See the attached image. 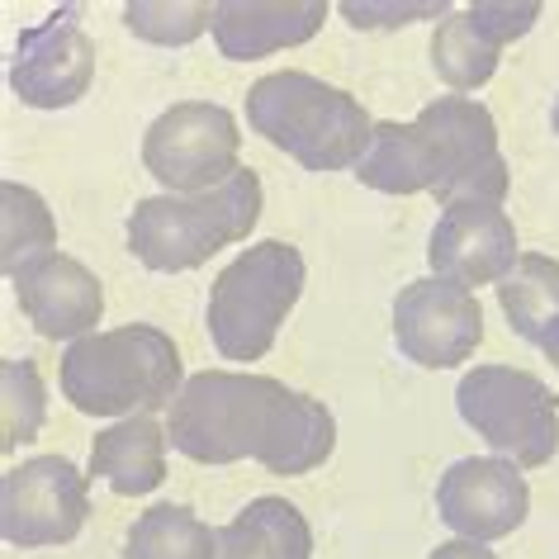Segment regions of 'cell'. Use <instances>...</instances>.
I'll return each instance as SVG.
<instances>
[{"label": "cell", "mask_w": 559, "mask_h": 559, "mask_svg": "<svg viewBox=\"0 0 559 559\" xmlns=\"http://www.w3.org/2000/svg\"><path fill=\"white\" fill-rule=\"evenodd\" d=\"M323 0H218L209 34L228 62H257L309 44L323 29Z\"/></svg>", "instance_id": "cell-15"}, {"label": "cell", "mask_w": 559, "mask_h": 559, "mask_svg": "<svg viewBox=\"0 0 559 559\" xmlns=\"http://www.w3.org/2000/svg\"><path fill=\"white\" fill-rule=\"evenodd\" d=\"M313 531L289 498H257L218 526L214 559H309Z\"/></svg>", "instance_id": "cell-17"}, {"label": "cell", "mask_w": 559, "mask_h": 559, "mask_svg": "<svg viewBox=\"0 0 559 559\" xmlns=\"http://www.w3.org/2000/svg\"><path fill=\"white\" fill-rule=\"evenodd\" d=\"M166 437L194 465L261 460L280 479L328 465L337 451V423L328 403L271 380V374L200 370L166 413Z\"/></svg>", "instance_id": "cell-1"}, {"label": "cell", "mask_w": 559, "mask_h": 559, "mask_svg": "<svg viewBox=\"0 0 559 559\" xmlns=\"http://www.w3.org/2000/svg\"><path fill=\"white\" fill-rule=\"evenodd\" d=\"M498 304L516 337L540 346L545 332L559 323V261L522 251L512 271L498 280Z\"/></svg>", "instance_id": "cell-19"}, {"label": "cell", "mask_w": 559, "mask_h": 559, "mask_svg": "<svg viewBox=\"0 0 559 559\" xmlns=\"http://www.w3.org/2000/svg\"><path fill=\"white\" fill-rule=\"evenodd\" d=\"M540 352H545V360H550V366L559 370V323L545 332V342H540Z\"/></svg>", "instance_id": "cell-28"}, {"label": "cell", "mask_w": 559, "mask_h": 559, "mask_svg": "<svg viewBox=\"0 0 559 559\" xmlns=\"http://www.w3.org/2000/svg\"><path fill=\"white\" fill-rule=\"evenodd\" d=\"M498 62H502V48L488 44L469 24V15H455L451 10V15L431 29V67H437V76L460 95L488 86Z\"/></svg>", "instance_id": "cell-22"}, {"label": "cell", "mask_w": 559, "mask_h": 559, "mask_svg": "<svg viewBox=\"0 0 559 559\" xmlns=\"http://www.w3.org/2000/svg\"><path fill=\"white\" fill-rule=\"evenodd\" d=\"M91 516V479L67 455H34L0 479V536L44 550L81 536Z\"/></svg>", "instance_id": "cell-9"}, {"label": "cell", "mask_w": 559, "mask_h": 559, "mask_svg": "<svg viewBox=\"0 0 559 559\" xmlns=\"http://www.w3.org/2000/svg\"><path fill=\"white\" fill-rule=\"evenodd\" d=\"M58 384L67 403L86 417H152L171 413V403L186 389V366H180L176 342L152 323H129L91 332L67 346Z\"/></svg>", "instance_id": "cell-2"}, {"label": "cell", "mask_w": 559, "mask_h": 559, "mask_svg": "<svg viewBox=\"0 0 559 559\" xmlns=\"http://www.w3.org/2000/svg\"><path fill=\"white\" fill-rule=\"evenodd\" d=\"M413 123L427 143L431 200L441 209H460V204L502 209L512 190V171L498 152V123L479 100L445 95V100H431Z\"/></svg>", "instance_id": "cell-7"}, {"label": "cell", "mask_w": 559, "mask_h": 559, "mask_svg": "<svg viewBox=\"0 0 559 559\" xmlns=\"http://www.w3.org/2000/svg\"><path fill=\"white\" fill-rule=\"evenodd\" d=\"M247 123L271 147L289 152L304 171H356L374 138V119L352 91L295 67L261 76L247 91Z\"/></svg>", "instance_id": "cell-3"}, {"label": "cell", "mask_w": 559, "mask_h": 559, "mask_svg": "<svg viewBox=\"0 0 559 559\" xmlns=\"http://www.w3.org/2000/svg\"><path fill=\"white\" fill-rule=\"evenodd\" d=\"M237 147L242 138L228 109L186 100L152 119L143 138V166L152 180H162L166 194H204L242 171Z\"/></svg>", "instance_id": "cell-8"}, {"label": "cell", "mask_w": 559, "mask_h": 559, "mask_svg": "<svg viewBox=\"0 0 559 559\" xmlns=\"http://www.w3.org/2000/svg\"><path fill=\"white\" fill-rule=\"evenodd\" d=\"M550 123H555V138H559V100H555V115H550Z\"/></svg>", "instance_id": "cell-29"}, {"label": "cell", "mask_w": 559, "mask_h": 559, "mask_svg": "<svg viewBox=\"0 0 559 559\" xmlns=\"http://www.w3.org/2000/svg\"><path fill=\"white\" fill-rule=\"evenodd\" d=\"M437 512L441 522L455 531L460 540H502L526 522L531 512V488L522 479V469L508 465L498 455H469L455 460L437 484Z\"/></svg>", "instance_id": "cell-11"}, {"label": "cell", "mask_w": 559, "mask_h": 559, "mask_svg": "<svg viewBox=\"0 0 559 559\" xmlns=\"http://www.w3.org/2000/svg\"><path fill=\"white\" fill-rule=\"evenodd\" d=\"M455 403L469 431L516 469H540L559 451V403L550 384L516 366H474L455 384Z\"/></svg>", "instance_id": "cell-6"}, {"label": "cell", "mask_w": 559, "mask_h": 559, "mask_svg": "<svg viewBox=\"0 0 559 559\" xmlns=\"http://www.w3.org/2000/svg\"><path fill=\"white\" fill-rule=\"evenodd\" d=\"M52 251H58V218H52L48 200L20 180H5L0 186V265L5 275L15 280Z\"/></svg>", "instance_id": "cell-20"}, {"label": "cell", "mask_w": 559, "mask_h": 559, "mask_svg": "<svg viewBox=\"0 0 559 559\" xmlns=\"http://www.w3.org/2000/svg\"><path fill=\"white\" fill-rule=\"evenodd\" d=\"M516 228L502 209L488 204H460L441 209L437 228L427 242V261L437 280H451L460 289L498 285L502 275L516 265Z\"/></svg>", "instance_id": "cell-13"}, {"label": "cell", "mask_w": 559, "mask_h": 559, "mask_svg": "<svg viewBox=\"0 0 559 559\" xmlns=\"http://www.w3.org/2000/svg\"><path fill=\"white\" fill-rule=\"evenodd\" d=\"M123 24L162 48H186L204 29H214V5L209 0H133L123 5Z\"/></svg>", "instance_id": "cell-24"}, {"label": "cell", "mask_w": 559, "mask_h": 559, "mask_svg": "<svg viewBox=\"0 0 559 559\" xmlns=\"http://www.w3.org/2000/svg\"><path fill=\"white\" fill-rule=\"evenodd\" d=\"M337 10L356 24V29H408L417 20L451 15L445 0H342Z\"/></svg>", "instance_id": "cell-25"}, {"label": "cell", "mask_w": 559, "mask_h": 559, "mask_svg": "<svg viewBox=\"0 0 559 559\" xmlns=\"http://www.w3.org/2000/svg\"><path fill=\"white\" fill-rule=\"evenodd\" d=\"M427 559H498V555L488 550V545H479V540H445Z\"/></svg>", "instance_id": "cell-27"}, {"label": "cell", "mask_w": 559, "mask_h": 559, "mask_svg": "<svg viewBox=\"0 0 559 559\" xmlns=\"http://www.w3.org/2000/svg\"><path fill=\"white\" fill-rule=\"evenodd\" d=\"M100 48L72 15H52L20 34L10 86L29 109H67L91 91Z\"/></svg>", "instance_id": "cell-12"}, {"label": "cell", "mask_w": 559, "mask_h": 559, "mask_svg": "<svg viewBox=\"0 0 559 559\" xmlns=\"http://www.w3.org/2000/svg\"><path fill=\"white\" fill-rule=\"evenodd\" d=\"M304 257L299 247L265 237L223 265L209 289V337L223 360H261L275 346L289 309L304 295Z\"/></svg>", "instance_id": "cell-5"}, {"label": "cell", "mask_w": 559, "mask_h": 559, "mask_svg": "<svg viewBox=\"0 0 559 559\" xmlns=\"http://www.w3.org/2000/svg\"><path fill=\"white\" fill-rule=\"evenodd\" d=\"M166 427L157 417H123L91 441V474L119 498H143L166 484Z\"/></svg>", "instance_id": "cell-16"}, {"label": "cell", "mask_w": 559, "mask_h": 559, "mask_svg": "<svg viewBox=\"0 0 559 559\" xmlns=\"http://www.w3.org/2000/svg\"><path fill=\"white\" fill-rule=\"evenodd\" d=\"M15 299L24 318L38 328V337L48 342H81L100 328L105 313V285L95 280L91 265H81L67 251L34 261L29 271H20L15 280Z\"/></svg>", "instance_id": "cell-14"}, {"label": "cell", "mask_w": 559, "mask_h": 559, "mask_svg": "<svg viewBox=\"0 0 559 559\" xmlns=\"http://www.w3.org/2000/svg\"><path fill=\"white\" fill-rule=\"evenodd\" d=\"M261 218V176L242 166L233 180L204 194H152L129 214V251L147 271L180 275L214 251L247 242Z\"/></svg>", "instance_id": "cell-4"}, {"label": "cell", "mask_w": 559, "mask_h": 559, "mask_svg": "<svg viewBox=\"0 0 559 559\" xmlns=\"http://www.w3.org/2000/svg\"><path fill=\"white\" fill-rule=\"evenodd\" d=\"M218 555V531L204 526L190 508L157 502L129 526L123 559H214Z\"/></svg>", "instance_id": "cell-21"}, {"label": "cell", "mask_w": 559, "mask_h": 559, "mask_svg": "<svg viewBox=\"0 0 559 559\" xmlns=\"http://www.w3.org/2000/svg\"><path fill=\"white\" fill-rule=\"evenodd\" d=\"M356 180L380 194H431V162L417 123L380 119L366 157L356 162Z\"/></svg>", "instance_id": "cell-18"}, {"label": "cell", "mask_w": 559, "mask_h": 559, "mask_svg": "<svg viewBox=\"0 0 559 559\" xmlns=\"http://www.w3.org/2000/svg\"><path fill=\"white\" fill-rule=\"evenodd\" d=\"M394 342L413 366H465L484 342V309L474 299V289H460L437 275L413 280L394 299Z\"/></svg>", "instance_id": "cell-10"}, {"label": "cell", "mask_w": 559, "mask_h": 559, "mask_svg": "<svg viewBox=\"0 0 559 559\" xmlns=\"http://www.w3.org/2000/svg\"><path fill=\"white\" fill-rule=\"evenodd\" d=\"M44 408L48 394L34 360H0V451L34 441L38 427H44Z\"/></svg>", "instance_id": "cell-23"}, {"label": "cell", "mask_w": 559, "mask_h": 559, "mask_svg": "<svg viewBox=\"0 0 559 559\" xmlns=\"http://www.w3.org/2000/svg\"><path fill=\"white\" fill-rule=\"evenodd\" d=\"M465 15L493 48H508L522 34H531V24L540 20V5L536 0H474Z\"/></svg>", "instance_id": "cell-26"}]
</instances>
